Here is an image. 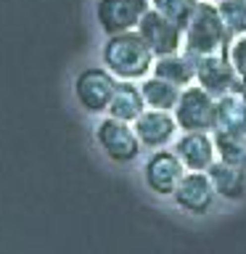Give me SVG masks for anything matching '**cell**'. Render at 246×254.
I'll use <instances>...</instances> for the list:
<instances>
[{
	"mask_svg": "<svg viewBox=\"0 0 246 254\" xmlns=\"http://www.w3.org/2000/svg\"><path fill=\"white\" fill-rule=\"evenodd\" d=\"M175 122L185 132H212L217 127V98L201 85H188L180 90L175 106Z\"/></svg>",
	"mask_w": 246,
	"mask_h": 254,
	"instance_id": "3957f363",
	"label": "cell"
},
{
	"mask_svg": "<svg viewBox=\"0 0 246 254\" xmlns=\"http://www.w3.org/2000/svg\"><path fill=\"white\" fill-rule=\"evenodd\" d=\"M143 175H146V186L159 196H172L175 188H178L180 178L185 175V167H183L180 156L175 151H162L156 148L154 154L148 156L146 167H143Z\"/></svg>",
	"mask_w": 246,
	"mask_h": 254,
	"instance_id": "9c48e42d",
	"label": "cell"
},
{
	"mask_svg": "<svg viewBox=\"0 0 246 254\" xmlns=\"http://www.w3.org/2000/svg\"><path fill=\"white\" fill-rule=\"evenodd\" d=\"M151 8V0H95V21L109 35L138 29V21Z\"/></svg>",
	"mask_w": 246,
	"mask_h": 254,
	"instance_id": "8992f818",
	"label": "cell"
},
{
	"mask_svg": "<svg viewBox=\"0 0 246 254\" xmlns=\"http://www.w3.org/2000/svg\"><path fill=\"white\" fill-rule=\"evenodd\" d=\"M201 0H151V8H156L162 16H167L170 21H175L180 29L188 27L190 16L196 13V8Z\"/></svg>",
	"mask_w": 246,
	"mask_h": 254,
	"instance_id": "d6986e66",
	"label": "cell"
},
{
	"mask_svg": "<svg viewBox=\"0 0 246 254\" xmlns=\"http://www.w3.org/2000/svg\"><path fill=\"white\" fill-rule=\"evenodd\" d=\"M156 56L146 45L138 29L117 32L106 37L103 45V64L117 79H143L154 66Z\"/></svg>",
	"mask_w": 246,
	"mask_h": 254,
	"instance_id": "6da1fadb",
	"label": "cell"
},
{
	"mask_svg": "<svg viewBox=\"0 0 246 254\" xmlns=\"http://www.w3.org/2000/svg\"><path fill=\"white\" fill-rule=\"evenodd\" d=\"M238 93H241L244 98H246V74L241 77V82H238Z\"/></svg>",
	"mask_w": 246,
	"mask_h": 254,
	"instance_id": "7402d4cb",
	"label": "cell"
},
{
	"mask_svg": "<svg viewBox=\"0 0 246 254\" xmlns=\"http://www.w3.org/2000/svg\"><path fill=\"white\" fill-rule=\"evenodd\" d=\"M209 175L214 190L222 196V198H230V201H236V198H241L246 193V167H238V164H228V162H214L209 170Z\"/></svg>",
	"mask_w": 246,
	"mask_h": 254,
	"instance_id": "5bb4252c",
	"label": "cell"
},
{
	"mask_svg": "<svg viewBox=\"0 0 246 254\" xmlns=\"http://www.w3.org/2000/svg\"><path fill=\"white\" fill-rule=\"evenodd\" d=\"M214 5H217L220 19L230 35H246V0H220Z\"/></svg>",
	"mask_w": 246,
	"mask_h": 254,
	"instance_id": "ffe728a7",
	"label": "cell"
},
{
	"mask_svg": "<svg viewBox=\"0 0 246 254\" xmlns=\"http://www.w3.org/2000/svg\"><path fill=\"white\" fill-rule=\"evenodd\" d=\"M132 127H135V132H138L140 146H146V148H164L167 143L172 140L175 130H178V122H175V114H170V111L146 109L132 122Z\"/></svg>",
	"mask_w": 246,
	"mask_h": 254,
	"instance_id": "8fae6325",
	"label": "cell"
},
{
	"mask_svg": "<svg viewBox=\"0 0 246 254\" xmlns=\"http://www.w3.org/2000/svg\"><path fill=\"white\" fill-rule=\"evenodd\" d=\"M154 77H162L167 82L178 85V87H188L196 79V61L188 53H170V56H156L154 66Z\"/></svg>",
	"mask_w": 246,
	"mask_h": 254,
	"instance_id": "9a60e30c",
	"label": "cell"
},
{
	"mask_svg": "<svg viewBox=\"0 0 246 254\" xmlns=\"http://www.w3.org/2000/svg\"><path fill=\"white\" fill-rule=\"evenodd\" d=\"M214 196H217V190H214L212 180L206 172H185L178 183V188H175V204L180 206V209H185L190 214H204L212 209L214 204Z\"/></svg>",
	"mask_w": 246,
	"mask_h": 254,
	"instance_id": "30bf717a",
	"label": "cell"
},
{
	"mask_svg": "<svg viewBox=\"0 0 246 254\" xmlns=\"http://www.w3.org/2000/svg\"><path fill=\"white\" fill-rule=\"evenodd\" d=\"M117 90V77L109 69L101 66H87L74 77V95L79 106L90 114H103L109 111L111 95Z\"/></svg>",
	"mask_w": 246,
	"mask_h": 254,
	"instance_id": "5b68a950",
	"label": "cell"
},
{
	"mask_svg": "<svg viewBox=\"0 0 246 254\" xmlns=\"http://www.w3.org/2000/svg\"><path fill=\"white\" fill-rule=\"evenodd\" d=\"M214 151L222 162L246 167V132H230V130H212Z\"/></svg>",
	"mask_w": 246,
	"mask_h": 254,
	"instance_id": "ac0fdd59",
	"label": "cell"
},
{
	"mask_svg": "<svg viewBox=\"0 0 246 254\" xmlns=\"http://www.w3.org/2000/svg\"><path fill=\"white\" fill-rule=\"evenodd\" d=\"M228 59L233 64V69L238 71V77L246 74V35L233 37V43L228 48Z\"/></svg>",
	"mask_w": 246,
	"mask_h": 254,
	"instance_id": "44dd1931",
	"label": "cell"
},
{
	"mask_svg": "<svg viewBox=\"0 0 246 254\" xmlns=\"http://www.w3.org/2000/svg\"><path fill=\"white\" fill-rule=\"evenodd\" d=\"M230 43H233V35H230L225 29V24H222L217 5L201 0L196 8V13L190 16L188 27L183 29V53H188L190 59L228 53Z\"/></svg>",
	"mask_w": 246,
	"mask_h": 254,
	"instance_id": "7a4b0ae2",
	"label": "cell"
},
{
	"mask_svg": "<svg viewBox=\"0 0 246 254\" xmlns=\"http://www.w3.org/2000/svg\"><path fill=\"white\" fill-rule=\"evenodd\" d=\"M146 109L148 106L143 101L140 85H135L132 79H119L117 90L111 95V103H109V117H117L122 122H135Z\"/></svg>",
	"mask_w": 246,
	"mask_h": 254,
	"instance_id": "4fadbf2b",
	"label": "cell"
},
{
	"mask_svg": "<svg viewBox=\"0 0 246 254\" xmlns=\"http://www.w3.org/2000/svg\"><path fill=\"white\" fill-rule=\"evenodd\" d=\"M138 32L154 51V56H170L183 51V29L167 16H162L156 8H148L143 13V19L138 21Z\"/></svg>",
	"mask_w": 246,
	"mask_h": 254,
	"instance_id": "ba28073f",
	"label": "cell"
},
{
	"mask_svg": "<svg viewBox=\"0 0 246 254\" xmlns=\"http://www.w3.org/2000/svg\"><path fill=\"white\" fill-rule=\"evenodd\" d=\"M206 3H220V0H206Z\"/></svg>",
	"mask_w": 246,
	"mask_h": 254,
	"instance_id": "603a6c76",
	"label": "cell"
},
{
	"mask_svg": "<svg viewBox=\"0 0 246 254\" xmlns=\"http://www.w3.org/2000/svg\"><path fill=\"white\" fill-rule=\"evenodd\" d=\"M95 143L117 164L135 162L140 154V140H138V132H135L132 122H122L117 117H106L98 122V127H95Z\"/></svg>",
	"mask_w": 246,
	"mask_h": 254,
	"instance_id": "277c9868",
	"label": "cell"
},
{
	"mask_svg": "<svg viewBox=\"0 0 246 254\" xmlns=\"http://www.w3.org/2000/svg\"><path fill=\"white\" fill-rule=\"evenodd\" d=\"M214 130L246 132V98L241 93H225L217 98V127Z\"/></svg>",
	"mask_w": 246,
	"mask_h": 254,
	"instance_id": "e0dca14e",
	"label": "cell"
},
{
	"mask_svg": "<svg viewBox=\"0 0 246 254\" xmlns=\"http://www.w3.org/2000/svg\"><path fill=\"white\" fill-rule=\"evenodd\" d=\"M196 61V82L204 87L206 93H212L214 98L225 93H238V71L233 69L228 53H214V56H198Z\"/></svg>",
	"mask_w": 246,
	"mask_h": 254,
	"instance_id": "52a82bcc",
	"label": "cell"
},
{
	"mask_svg": "<svg viewBox=\"0 0 246 254\" xmlns=\"http://www.w3.org/2000/svg\"><path fill=\"white\" fill-rule=\"evenodd\" d=\"M180 90L183 87L167 82L162 77H146L140 82V93H143V101H146L148 109H159V111H175L180 101Z\"/></svg>",
	"mask_w": 246,
	"mask_h": 254,
	"instance_id": "2e32d148",
	"label": "cell"
},
{
	"mask_svg": "<svg viewBox=\"0 0 246 254\" xmlns=\"http://www.w3.org/2000/svg\"><path fill=\"white\" fill-rule=\"evenodd\" d=\"M175 154L180 156V162L190 172H206L214 164V140L209 132H185L175 146Z\"/></svg>",
	"mask_w": 246,
	"mask_h": 254,
	"instance_id": "7c38bea8",
	"label": "cell"
}]
</instances>
